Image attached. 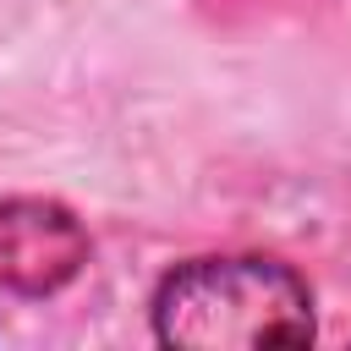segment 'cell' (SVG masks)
Returning <instances> with one entry per match:
<instances>
[{
    "instance_id": "6da1fadb",
    "label": "cell",
    "mask_w": 351,
    "mask_h": 351,
    "mask_svg": "<svg viewBox=\"0 0 351 351\" xmlns=\"http://www.w3.org/2000/svg\"><path fill=\"white\" fill-rule=\"evenodd\" d=\"M154 335L181 351H269L313 340V291L280 258H197L159 280Z\"/></svg>"
},
{
    "instance_id": "7a4b0ae2",
    "label": "cell",
    "mask_w": 351,
    "mask_h": 351,
    "mask_svg": "<svg viewBox=\"0 0 351 351\" xmlns=\"http://www.w3.org/2000/svg\"><path fill=\"white\" fill-rule=\"evenodd\" d=\"M88 263V230L55 197L0 203V285L16 296H55Z\"/></svg>"
}]
</instances>
